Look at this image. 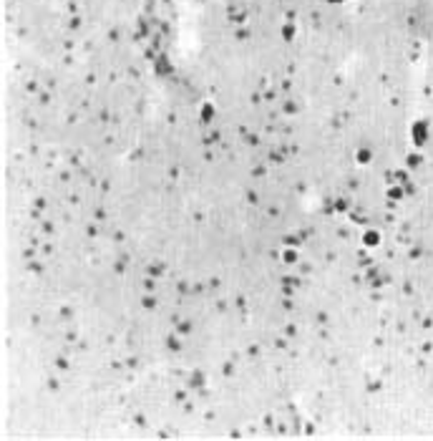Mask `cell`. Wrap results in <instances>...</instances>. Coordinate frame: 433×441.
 Instances as JSON below:
<instances>
[]
</instances>
